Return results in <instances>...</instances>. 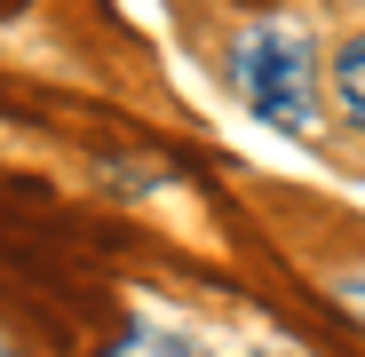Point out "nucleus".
<instances>
[{
    "label": "nucleus",
    "mask_w": 365,
    "mask_h": 357,
    "mask_svg": "<svg viewBox=\"0 0 365 357\" xmlns=\"http://www.w3.org/2000/svg\"><path fill=\"white\" fill-rule=\"evenodd\" d=\"M230 80L270 128H286V135L318 128V40H310V24H294V16L247 24L230 48Z\"/></svg>",
    "instance_id": "f257e3e1"
},
{
    "label": "nucleus",
    "mask_w": 365,
    "mask_h": 357,
    "mask_svg": "<svg viewBox=\"0 0 365 357\" xmlns=\"http://www.w3.org/2000/svg\"><path fill=\"white\" fill-rule=\"evenodd\" d=\"M0 357H24V349H16V341H9V333H0Z\"/></svg>",
    "instance_id": "39448f33"
},
{
    "label": "nucleus",
    "mask_w": 365,
    "mask_h": 357,
    "mask_svg": "<svg viewBox=\"0 0 365 357\" xmlns=\"http://www.w3.org/2000/svg\"><path fill=\"white\" fill-rule=\"evenodd\" d=\"M334 310H349L365 326V278H334Z\"/></svg>",
    "instance_id": "20e7f679"
},
{
    "label": "nucleus",
    "mask_w": 365,
    "mask_h": 357,
    "mask_svg": "<svg viewBox=\"0 0 365 357\" xmlns=\"http://www.w3.org/2000/svg\"><path fill=\"white\" fill-rule=\"evenodd\" d=\"M16 9H24V0H0V16H16Z\"/></svg>",
    "instance_id": "423d86ee"
},
{
    "label": "nucleus",
    "mask_w": 365,
    "mask_h": 357,
    "mask_svg": "<svg viewBox=\"0 0 365 357\" xmlns=\"http://www.w3.org/2000/svg\"><path fill=\"white\" fill-rule=\"evenodd\" d=\"M103 357H302V349H207V341H191V333H151V326H135V333H119Z\"/></svg>",
    "instance_id": "f03ea898"
},
{
    "label": "nucleus",
    "mask_w": 365,
    "mask_h": 357,
    "mask_svg": "<svg viewBox=\"0 0 365 357\" xmlns=\"http://www.w3.org/2000/svg\"><path fill=\"white\" fill-rule=\"evenodd\" d=\"M334 103H341V119L365 135V32H349L341 40V56H334Z\"/></svg>",
    "instance_id": "7ed1b4c3"
}]
</instances>
